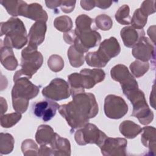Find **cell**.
Returning <instances> with one entry per match:
<instances>
[{
    "label": "cell",
    "instance_id": "6da1fadb",
    "mask_svg": "<svg viewBox=\"0 0 156 156\" xmlns=\"http://www.w3.org/2000/svg\"><path fill=\"white\" fill-rule=\"evenodd\" d=\"M68 104L60 106L58 112L71 127V131L83 127L90 118L98 113L99 108L95 96L90 93H80L72 96Z\"/></svg>",
    "mask_w": 156,
    "mask_h": 156
},
{
    "label": "cell",
    "instance_id": "7a4b0ae2",
    "mask_svg": "<svg viewBox=\"0 0 156 156\" xmlns=\"http://www.w3.org/2000/svg\"><path fill=\"white\" fill-rule=\"evenodd\" d=\"M14 82L12 90L13 108L16 112L23 113L28 108L29 100L38 95L40 88L25 77H20Z\"/></svg>",
    "mask_w": 156,
    "mask_h": 156
},
{
    "label": "cell",
    "instance_id": "3957f363",
    "mask_svg": "<svg viewBox=\"0 0 156 156\" xmlns=\"http://www.w3.org/2000/svg\"><path fill=\"white\" fill-rule=\"evenodd\" d=\"M1 36L5 35L4 46L20 49L27 43L28 36L23 22L18 18H10L1 23Z\"/></svg>",
    "mask_w": 156,
    "mask_h": 156
},
{
    "label": "cell",
    "instance_id": "277c9868",
    "mask_svg": "<svg viewBox=\"0 0 156 156\" xmlns=\"http://www.w3.org/2000/svg\"><path fill=\"white\" fill-rule=\"evenodd\" d=\"M37 48L28 45L21 52V69L16 71L13 76V81L25 77L30 79L41 66L43 62V55L37 51Z\"/></svg>",
    "mask_w": 156,
    "mask_h": 156
},
{
    "label": "cell",
    "instance_id": "5b68a950",
    "mask_svg": "<svg viewBox=\"0 0 156 156\" xmlns=\"http://www.w3.org/2000/svg\"><path fill=\"white\" fill-rule=\"evenodd\" d=\"M123 93L133 105L132 116L138 118L143 125L150 124L154 119V113L146 102L144 93L138 88L124 91Z\"/></svg>",
    "mask_w": 156,
    "mask_h": 156
},
{
    "label": "cell",
    "instance_id": "8992f818",
    "mask_svg": "<svg viewBox=\"0 0 156 156\" xmlns=\"http://www.w3.org/2000/svg\"><path fill=\"white\" fill-rule=\"evenodd\" d=\"M107 137L106 134L96 125L89 122L79 129L74 134L75 141L80 146L95 144L100 147Z\"/></svg>",
    "mask_w": 156,
    "mask_h": 156
},
{
    "label": "cell",
    "instance_id": "52a82bcc",
    "mask_svg": "<svg viewBox=\"0 0 156 156\" xmlns=\"http://www.w3.org/2000/svg\"><path fill=\"white\" fill-rule=\"evenodd\" d=\"M105 77V73L102 69H83L79 73H75L73 83L75 87L84 90L91 89L96 83L103 81Z\"/></svg>",
    "mask_w": 156,
    "mask_h": 156
},
{
    "label": "cell",
    "instance_id": "ba28073f",
    "mask_svg": "<svg viewBox=\"0 0 156 156\" xmlns=\"http://www.w3.org/2000/svg\"><path fill=\"white\" fill-rule=\"evenodd\" d=\"M104 110L108 118L118 119L126 115L129 108L123 98L115 94H108L104 100Z\"/></svg>",
    "mask_w": 156,
    "mask_h": 156
},
{
    "label": "cell",
    "instance_id": "9c48e42d",
    "mask_svg": "<svg viewBox=\"0 0 156 156\" xmlns=\"http://www.w3.org/2000/svg\"><path fill=\"white\" fill-rule=\"evenodd\" d=\"M42 94L52 101H60L68 98L71 95L69 84L61 78H55L42 90Z\"/></svg>",
    "mask_w": 156,
    "mask_h": 156
},
{
    "label": "cell",
    "instance_id": "30bf717a",
    "mask_svg": "<svg viewBox=\"0 0 156 156\" xmlns=\"http://www.w3.org/2000/svg\"><path fill=\"white\" fill-rule=\"evenodd\" d=\"M76 37L73 44L74 47L80 52L84 53L87 52L90 48L98 46L101 40V36L99 32L95 30L79 32L76 29Z\"/></svg>",
    "mask_w": 156,
    "mask_h": 156
},
{
    "label": "cell",
    "instance_id": "8fae6325",
    "mask_svg": "<svg viewBox=\"0 0 156 156\" xmlns=\"http://www.w3.org/2000/svg\"><path fill=\"white\" fill-rule=\"evenodd\" d=\"M110 76L114 80L119 82L122 91L138 88V85L127 67L124 65L118 64L110 70Z\"/></svg>",
    "mask_w": 156,
    "mask_h": 156
},
{
    "label": "cell",
    "instance_id": "7c38bea8",
    "mask_svg": "<svg viewBox=\"0 0 156 156\" xmlns=\"http://www.w3.org/2000/svg\"><path fill=\"white\" fill-rule=\"evenodd\" d=\"M127 144L125 138L107 136L99 147L104 156H126Z\"/></svg>",
    "mask_w": 156,
    "mask_h": 156
},
{
    "label": "cell",
    "instance_id": "4fadbf2b",
    "mask_svg": "<svg viewBox=\"0 0 156 156\" xmlns=\"http://www.w3.org/2000/svg\"><path fill=\"white\" fill-rule=\"evenodd\" d=\"M154 44L146 37H141L137 43L132 48V54L133 56L144 62H147L149 60H155V46Z\"/></svg>",
    "mask_w": 156,
    "mask_h": 156
},
{
    "label": "cell",
    "instance_id": "5bb4252c",
    "mask_svg": "<svg viewBox=\"0 0 156 156\" xmlns=\"http://www.w3.org/2000/svg\"><path fill=\"white\" fill-rule=\"evenodd\" d=\"M18 15L28 18L36 21L46 22L48 16L46 12L38 3H32L27 4L22 1L20 7Z\"/></svg>",
    "mask_w": 156,
    "mask_h": 156
},
{
    "label": "cell",
    "instance_id": "9a60e30c",
    "mask_svg": "<svg viewBox=\"0 0 156 156\" xmlns=\"http://www.w3.org/2000/svg\"><path fill=\"white\" fill-rule=\"evenodd\" d=\"M60 105L55 102L46 100L36 102L33 106L34 115L43 121L51 120L56 114Z\"/></svg>",
    "mask_w": 156,
    "mask_h": 156
},
{
    "label": "cell",
    "instance_id": "2e32d148",
    "mask_svg": "<svg viewBox=\"0 0 156 156\" xmlns=\"http://www.w3.org/2000/svg\"><path fill=\"white\" fill-rule=\"evenodd\" d=\"M97 52L108 63L112 58L119 55L121 52V47L117 39L112 37L100 43Z\"/></svg>",
    "mask_w": 156,
    "mask_h": 156
},
{
    "label": "cell",
    "instance_id": "e0dca14e",
    "mask_svg": "<svg viewBox=\"0 0 156 156\" xmlns=\"http://www.w3.org/2000/svg\"><path fill=\"white\" fill-rule=\"evenodd\" d=\"M46 29V22L36 21L33 24L28 34V45L38 48V46L44 40Z\"/></svg>",
    "mask_w": 156,
    "mask_h": 156
},
{
    "label": "cell",
    "instance_id": "ac0fdd59",
    "mask_svg": "<svg viewBox=\"0 0 156 156\" xmlns=\"http://www.w3.org/2000/svg\"><path fill=\"white\" fill-rule=\"evenodd\" d=\"M120 35L126 47L133 48L141 37H144L145 32L143 29H137L132 26H126L121 30Z\"/></svg>",
    "mask_w": 156,
    "mask_h": 156
},
{
    "label": "cell",
    "instance_id": "d6986e66",
    "mask_svg": "<svg viewBox=\"0 0 156 156\" xmlns=\"http://www.w3.org/2000/svg\"><path fill=\"white\" fill-rule=\"evenodd\" d=\"M53 155L69 156L71 155V144L69 141L55 133L53 140L50 143Z\"/></svg>",
    "mask_w": 156,
    "mask_h": 156
},
{
    "label": "cell",
    "instance_id": "ffe728a7",
    "mask_svg": "<svg viewBox=\"0 0 156 156\" xmlns=\"http://www.w3.org/2000/svg\"><path fill=\"white\" fill-rule=\"evenodd\" d=\"M142 134L141 136V141L143 146L149 149V154L152 155H155V128L152 126H146L142 129Z\"/></svg>",
    "mask_w": 156,
    "mask_h": 156
},
{
    "label": "cell",
    "instance_id": "44dd1931",
    "mask_svg": "<svg viewBox=\"0 0 156 156\" xmlns=\"http://www.w3.org/2000/svg\"><path fill=\"white\" fill-rule=\"evenodd\" d=\"M1 62L7 70L13 71L18 65L12 48L1 45Z\"/></svg>",
    "mask_w": 156,
    "mask_h": 156
},
{
    "label": "cell",
    "instance_id": "7402d4cb",
    "mask_svg": "<svg viewBox=\"0 0 156 156\" xmlns=\"http://www.w3.org/2000/svg\"><path fill=\"white\" fill-rule=\"evenodd\" d=\"M55 132L49 125L42 124L38 126L35 133V140L38 144L46 145L50 144L54 138Z\"/></svg>",
    "mask_w": 156,
    "mask_h": 156
},
{
    "label": "cell",
    "instance_id": "603a6c76",
    "mask_svg": "<svg viewBox=\"0 0 156 156\" xmlns=\"http://www.w3.org/2000/svg\"><path fill=\"white\" fill-rule=\"evenodd\" d=\"M119 129L120 133L129 139L135 138L142 131V129L139 125L130 120L122 121L119 125Z\"/></svg>",
    "mask_w": 156,
    "mask_h": 156
},
{
    "label": "cell",
    "instance_id": "cb8c5ba5",
    "mask_svg": "<svg viewBox=\"0 0 156 156\" xmlns=\"http://www.w3.org/2000/svg\"><path fill=\"white\" fill-rule=\"evenodd\" d=\"M68 57L70 65L74 68L80 67L84 63V53L79 51L74 45H71L68 49Z\"/></svg>",
    "mask_w": 156,
    "mask_h": 156
},
{
    "label": "cell",
    "instance_id": "d4e9b609",
    "mask_svg": "<svg viewBox=\"0 0 156 156\" xmlns=\"http://www.w3.org/2000/svg\"><path fill=\"white\" fill-rule=\"evenodd\" d=\"M15 140L13 136L8 133H2L0 134V153L2 154H8L13 149Z\"/></svg>",
    "mask_w": 156,
    "mask_h": 156
},
{
    "label": "cell",
    "instance_id": "484cf974",
    "mask_svg": "<svg viewBox=\"0 0 156 156\" xmlns=\"http://www.w3.org/2000/svg\"><path fill=\"white\" fill-rule=\"evenodd\" d=\"M55 28L62 32H68L73 27V21L71 18L66 15L57 17L54 21Z\"/></svg>",
    "mask_w": 156,
    "mask_h": 156
},
{
    "label": "cell",
    "instance_id": "4316f807",
    "mask_svg": "<svg viewBox=\"0 0 156 156\" xmlns=\"http://www.w3.org/2000/svg\"><path fill=\"white\" fill-rule=\"evenodd\" d=\"M85 60L90 66L98 68H103L107 64V63L99 55L97 51L87 53L85 57Z\"/></svg>",
    "mask_w": 156,
    "mask_h": 156
},
{
    "label": "cell",
    "instance_id": "83f0119b",
    "mask_svg": "<svg viewBox=\"0 0 156 156\" xmlns=\"http://www.w3.org/2000/svg\"><path fill=\"white\" fill-rule=\"evenodd\" d=\"M147 21V16L144 14L140 9L135 10L132 17L131 18L130 24L132 26L137 29H143Z\"/></svg>",
    "mask_w": 156,
    "mask_h": 156
},
{
    "label": "cell",
    "instance_id": "f1b7e54d",
    "mask_svg": "<svg viewBox=\"0 0 156 156\" xmlns=\"http://www.w3.org/2000/svg\"><path fill=\"white\" fill-rule=\"evenodd\" d=\"M129 13L130 8L127 5L124 4L121 6L115 13V17L116 21L122 25L130 24L131 21V17Z\"/></svg>",
    "mask_w": 156,
    "mask_h": 156
},
{
    "label": "cell",
    "instance_id": "f546056e",
    "mask_svg": "<svg viewBox=\"0 0 156 156\" xmlns=\"http://www.w3.org/2000/svg\"><path fill=\"white\" fill-rule=\"evenodd\" d=\"M129 68L132 74L138 78L143 76L149 70V64L148 62L136 60L130 65Z\"/></svg>",
    "mask_w": 156,
    "mask_h": 156
},
{
    "label": "cell",
    "instance_id": "4dcf8cb0",
    "mask_svg": "<svg viewBox=\"0 0 156 156\" xmlns=\"http://www.w3.org/2000/svg\"><path fill=\"white\" fill-rule=\"evenodd\" d=\"M93 20L87 15L82 14L78 16L76 19V30L79 32L87 31L92 30L91 26Z\"/></svg>",
    "mask_w": 156,
    "mask_h": 156
},
{
    "label": "cell",
    "instance_id": "1f68e13d",
    "mask_svg": "<svg viewBox=\"0 0 156 156\" xmlns=\"http://www.w3.org/2000/svg\"><path fill=\"white\" fill-rule=\"evenodd\" d=\"M21 114L18 112L2 115L0 119L1 126L4 128L12 127L21 119Z\"/></svg>",
    "mask_w": 156,
    "mask_h": 156
},
{
    "label": "cell",
    "instance_id": "d6a6232c",
    "mask_svg": "<svg viewBox=\"0 0 156 156\" xmlns=\"http://www.w3.org/2000/svg\"><path fill=\"white\" fill-rule=\"evenodd\" d=\"M21 150L24 155H38L39 149L33 140L26 139L22 143Z\"/></svg>",
    "mask_w": 156,
    "mask_h": 156
},
{
    "label": "cell",
    "instance_id": "836d02e7",
    "mask_svg": "<svg viewBox=\"0 0 156 156\" xmlns=\"http://www.w3.org/2000/svg\"><path fill=\"white\" fill-rule=\"evenodd\" d=\"M21 2L22 1H1V5L6 9L8 13L13 16H18V12Z\"/></svg>",
    "mask_w": 156,
    "mask_h": 156
},
{
    "label": "cell",
    "instance_id": "e575fe53",
    "mask_svg": "<svg viewBox=\"0 0 156 156\" xmlns=\"http://www.w3.org/2000/svg\"><path fill=\"white\" fill-rule=\"evenodd\" d=\"M95 24L98 29L102 30H108L112 27L113 21L109 16L101 14L96 17Z\"/></svg>",
    "mask_w": 156,
    "mask_h": 156
},
{
    "label": "cell",
    "instance_id": "d590c367",
    "mask_svg": "<svg viewBox=\"0 0 156 156\" xmlns=\"http://www.w3.org/2000/svg\"><path fill=\"white\" fill-rule=\"evenodd\" d=\"M48 65L51 71L57 73L63 68L64 61L60 55L53 54L48 58Z\"/></svg>",
    "mask_w": 156,
    "mask_h": 156
},
{
    "label": "cell",
    "instance_id": "8d00e7d4",
    "mask_svg": "<svg viewBox=\"0 0 156 156\" xmlns=\"http://www.w3.org/2000/svg\"><path fill=\"white\" fill-rule=\"evenodd\" d=\"M155 1H144L140 7L141 11L146 14L147 16L150 15L155 12Z\"/></svg>",
    "mask_w": 156,
    "mask_h": 156
},
{
    "label": "cell",
    "instance_id": "74e56055",
    "mask_svg": "<svg viewBox=\"0 0 156 156\" xmlns=\"http://www.w3.org/2000/svg\"><path fill=\"white\" fill-rule=\"evenodd\" d=\"M76 1H62L60 7L63 12L68 13L72 12L75 7Z\"/></svg>",
    "mask_w": 156,
    "mask_h": 156
},
{
    "label": "cell",
    "instance_id": "f35d334b",
    "mask_svg": "<svg viewBox=\"0 0 156 156\" xmlns=\"http://www.w3.org/2000/svg\"><path fill=\"white\" fill-rule=\"evenodd\" d=\"M65 41L69 44H73L74 40L76 37V34L75 30H71L70 31L66 32L63 35Z\"/></svg>",
    "mask_w": 156,
    "mask_h": 156
},
{
    "label": "cell",
    "instance_id": "ab89813d",
    "mask_svg": "<svg viewBox=\"0 0 156 156\" xmlns=\"http://www.w3.org/2000/svg\"><path fill=\"white\" fill-rule=\"evenodd\" d=\"M80 5L85 10L89 11L92 10L95 7V1L88 0L80 1Z\"/></svg>",
    "mask_w": 156,
    "mask_h": 156
},
{
    "label": "cell",
    "instance_id": "60d3db41",
    "mask_svg": "<svg viewBox=\"0 0 156 156\" xmlns=\"http://www.w3.org/2000/svg\"><path fill=\"white\" fill-rule=\"evenodd\" d=\"M38 155H53L51 147L46 145H41L38 150Z\"/></svg>",
    "mask_w": 156,
    "mask_h": 156
},
{
    "label": "cell",
    "instance_id": "b9f144b4",
    "mask_svg": "<svg viewBox=\"0 0 156 156\" xmlns=\"http://www.w3.org/2000/svg\"><path fill=\"white\" fill-rule=\"evenodd\" d=\"M95 1V7H98L102 9H108L111 6L113 2L111 1Z\"/></svg>",
    "mask_w": 156,
    "mask_h": 156
},
{
    "label": "cell",
    "instance_id": "7bdbcfd3",
    "mask_svg": "<svg viewBox=\"0 0 156 156\" xmlns=\"http://www.w3.org/2000/svg\"><path fill=\"white\" fill-rule=\"evenodd\" d=\"M60 0L57 1H45V4L47 6V7L51 9H55L58 7L60 6L61 4Z\"/></svg>",
    "mask_w": 156,
    "mask_h": 156
},
{
    "label": "cell",
    "instance_id": "ee69618b",
    "mask_svg": "<svg viewBox=\"0 0 156 156\" xmlns=\"http://www.w3.org/2000/svg\"><path fill=\"white\" fill-rule=\"evenodd\" d=\"M147 34L151 38V41L155 44V26H150L147 30Z\"/></svg>",
    "mask_w": 156,
    "mask_h": 156
},
{
    "label": "cell",
    "instance_id": "f6af8a7d",
    "mask_svg": "<svg viewBox=\"0 0 156 156\" xmlns=\"http://www.w3.org/2000/svg\"><path fill=\"white\" fill-rule=\"evenodd\" d=\"M1 115L4 113L7 110V104L6 100L4 99L2 97H1Z\"/></svg>",
    "mask_w": 156,
    "mask_h": 156
}]
</instances>
